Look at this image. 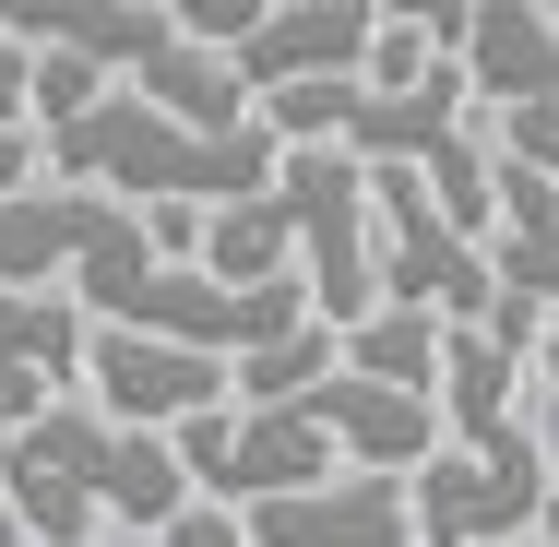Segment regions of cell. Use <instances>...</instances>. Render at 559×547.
<instances>
[{"instance_id": "6da1fadb", "label": "cell", "mask_w": 559, "mask_h": 547, "mask_svg": "<svg viewBox=\"0 0 559 547\" xmlns=\"http://www.w3.org/2000/svg\"><path fill=\"white\" fill-rule=\"evenodd\" d=\"M274 167H286L274 131L203 143V131H179L167 108H143L131 84H119L96 119L48 131V179H60V191H108V203H131V215H226V203H262Z\"/></svg>"}, {"instance_id": "7a4b0ae2", "label": "cell", "mask_w": 559, "mask_h": 547, "mask_svg": "<svg viewBox=\"0 0 559 547\" xmlns=\"http://www.w3.org/2000/svg\"><path fill=\"white\" fill-rule=\"evenodd\" d=\"M274 203L298 226V274H310V310L334 333L381 322V215H369V167L357 155H286L274 167Z\"/></svg>"}, {"instance_id": "3957f363", "label": "cell", "mask_w": 559, "mask_h": 547, "mask_svg": "<svg viewBox=\"0 0 559 547\" xmlns=\"http://www.w3.org/2000/svg\"><path fill=\"white\" fill-rule=\"evenodd\" d=\"M179 464L215 512H262V500H298V488H334L345 452L322 440L310 405H226V417H191L179 429Z\"/></svg>"}, {"instance_id": "277c9868", "label": "cell", "mask_w": 559, "mask_h": 547, "mask_svg": "<svg viewBox=\"0 0 559 547\" xmlns=\"http://www.w3.org/2000/svg\"><path fill=\"white\" fill-rule=\"evenodd\" d=\"M84 405H96L108 429L179 440L191 417H226V405H238V357H203V345H155V333L96 322V345H84Z\"/></svg>"}, {"instance_id": "5b68a950", "label": "cell", "mask_w": 559, "mask_h": 547, "mask_svg": "<svg viewBox=\"0 0 559 547\" xmlns=\"http://www.w3.org/2000/svg\"><path fill=\"white\" fill-rule=\"evenodd\" d=\"M548 452H536V429L500 440V452H452L417 476V547H524L536 524H548Z\"/></svg>"}, {"instance_id": "8992f818", "label": "cell", "mask_w": 559, "mask_h": 547, "mask_svg": "<svg viewBox=\"0 0 559 547\" xmlns=\"http://www.w3.org/2000/svg\"><path fill=\"white\" fill-rule=\"evenodd\" d=\"M369 36H381V0H274L238 48V84H250V108H274L298 84H357Z\"/></svg>"}, {"instance_id": "52a82bcc", "label": "cell", "mask_w": 559, "mask_h": 547, "mask_svg": "<svg viewBox=\"0 0 559 547\" xmlns=\"http://www.w3.org/2000/svg\"><path fill=\"white\" fill-rule=\"evenodd\" d=\"M250 547H417V476H334L298 500L238 512Z\"/></svg>"}, {"instance_id": "ba28073f", "label": "cell", "mask_w": 559, "mask_h": 547, "mask_svg": "<svg viewBox=\"0 0 559 547\" xmlns=\"http://www.w3.org/2000/svg\"><path fill=\"white\" fill-rule=\"evenodd\" d=\"M310 417H322V440L345 452V476H417V464H441V405H429V393H393V381L334 369V381L310 393Z\"/></svg>"}, {"instance_id": "9c48e42d", "label": "cell", "mask_w": 559, "mask_h": 547, "mask_svg": "<svg viewBox=\"0 0 559 547\" xmlns=\"http://www.w3.org/2000/svg\"><path fill=\"white\" fill-rule=\"evenodd\" d=\"M464 96L488 119L559 96V0H476V24H464Z\"/></svg>"}, {"instance_id": "30bf717a", "label": "cell", "mask_w": 559, "mask_h": 547, "mask_svg": "<svg viewBox=\"0 0 559 547\" xmlns=\"http://www.w3.org/2000/svg\"><path fill=\"white\" fill-rule=\"evenodd\" d=\"M536 369L512 357V345H488V333H452L441 345V440L452 452H500V440L536 429V393H524Z\"/></svg>"}, {"instance_id": "8fae6325", "label": "cell", "mask_w": 559, "mask_h": 547, "mask_svg": "<svg viewBox=\"0 0 559 547\" xmlns=\"http://www.w3.org/2000/svg\"><path fill=\"white\" fill-rule=\"evenodd\" d=\"M131 96L143 108H167L179 131H203V143H238V131H262V108H250V84H238V60H215V48H155L143 72H131Z\"/></svg>"}, {"instance_id": "7c38bea8", "label": "cell", "mask_w": 559, "mask_h": 547, "mask_svg": "<svg viewBox=\"0 0 559 547\" xmlns=\"http://www.w3.org/2000/svg\"><path fill=\"white\" fill-rule=\"evenodd\" d=\"M488 274H500V298H524V310L559 322V191H548V179H512V167H500V238H488Z\"/></svg>"}, {"instance_id": "4fadbf2b", "label": "cell", "mask_w": 559, "mask_h": 547, "mask_svg": "<svg viewBox=\"0 0 559 547\" xmlns=\"http://www.w3.org/2000/svg\"><path fill=\"white\" fill-rule=\"evenodd\" d=\"M203 274H215L226 298H250V286H310L298 274V226H286V203L262 191V203H226V215H203V250H191Z\"/></svg>"}, {"instance_id": "5bb4252c", "label": "cell", "mask_w": 559, "mask_h": 547, "mask_svg": "<svg viewBox=\"0 0 559 547\" xmlns=\"http://www.w3.org/2000/svg\"><path fill=\"white\" fill-rule=\"evenodd\" d=\"M84 298H60V286H0V369H36V381H60V393H84Z\"/></svg>"}, {"instance_id": "9a60e30c", "label": "cell", "mask_w": 559, "mask_h": 547, "mask_svg": "<svg viewBox=\"0 0 559 547\" xmlns=\"http://www.w3.org/2000/svg\"><path fill=\"white\" fill-rule=\"evenodd\" d=\"M441 345H452V322H429V310H381V322H357V333H345V369H357V381H393V393H429V405H441Z\"/></svg>"}, {"instance_id": "2e32d148", "label": "cell", "mask_w": 559, "mask_h": 547, "mask_svg": "<svg viewBox=\"0 0 559 547\" xmlns=\"http://www.w3.org/2000/svg\"><path fill=\"white\" fill-rule=\"evenodd\" d=\"M334 369H345V333L310 322V333H286V345H262V357H238V405H310Z\"/></svg>"}, {"instance_id": "e0dca14e", "label": "cell", "mask_w": 559, "mask_h": 547, "mask_svg": "<svg viewBox=\"0 0 559 547\" xmlns=\"http://www.w3.org/2000/svg\"><path fill=\"white\" fill-rule=\"evenodd\" d=\"M60 405H72L60 381H36V369H0V440H24L36 417H60Z\"/></svg>"}, {"instance_id": "ac0fdd59", "label": "cell", "mask_w": 559, "mask_h": 547, "mask_svg": "<svg viewBox=\"0 0 559 547\" xmlns=\"http://www.w3.org/2000/svg\"><path fill=\"white\" fill-rule=\"evenodd\" d=\"M12 191H48V143L24 131V119H0V203Z\"/></svg>"}, {"instance_id": "d6986e66", "label": "cell", "mask_w": 559, "mask_h": 547, "mask_svg": "<svg viewBox=\"0 0 559 547\" xmlns=\"http://www.w3.org/2000/svg\"><path fill=\"white\" fill-rule=\"evenodd\" d=\"M155 547H250V524H238V512H215V500H191V512H179Z\"/></svg>"}, {"instance_id": "ffe728a7", "label": "cell", "mask_w": 559, "mask_h": 547, "mask_svg": "<svg viewBox=\"0 0 559 547\" xmlns=\"http://www.w3.org/2000/svg\"><path fill=\"white\" fill-rule=\"evenodd\" d=\"M24 108H36V48L0 24V119H24ZM24 131H36V119H24Z\"/></svg>"}, {"instance_id": "44dd1931", "label": "cell", "mask_w": 559, "mask_h": 547, "mask_svg": "<svg viewBox=\"0 0 559 547\" xmlns=\"http://www.w3.org/2000/svg\"><path fill=\"white\" fill-rule=\"evenodd\" d=\"M536 452H548V488H559V393L536 381Z\"/></svg>"}, {"instance_id": "7402d4cb", "label": "cell", "mask_w": 559, "mask_h": 547, "mask_svg": "<svg viewBox=\"0 0 559 547\" xmlns=\"http://www.w3.org/2000/svg\"><path fill=\"white\" fill-rule=\"evenodd\" d=\"M536 381H548V393H559V345H548V357H536Z\"/></svg>"}, {"instance_id": "603a6c76", "label": "cell", "mask_w": 559, "mask_h": 547, "mask_svg": "<svg viewBox=\"0 0 559 547\" xmlns=\"http://www.w3.org/2000/svg\"><path fill=\"white\" fill-rule=\"evenodd\" d=\"M536 547H559V500H548V524H536Z\"/></svg>"}, {"instance_id": "cb8c5ba5", "label": "cell", "mask_w": 559, "mask_h": 547, "mask_svg": "<svg viewBox=\"0 0 559 547\" xmlns=\"http://www.w3.org/2000/svg\"><path fill=\"white\" fill-rule=\"evenodd\" d=\"M108 547H155V536H108Z\"/></svg>"}]
</instances>
